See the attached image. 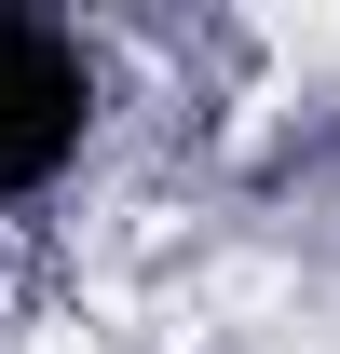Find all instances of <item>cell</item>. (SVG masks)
Returning a JSON list of instances; mask_svg holds the SVG:
<instances>
[{
  "label": "cell",
  "mask_w": 340,
  "mask_h": 354,
  "mask_svg": "<svg viewBox=\"0 0 340 354\" xmlns=\"http://www.w3.org/2000/svg\"><path fill=\"white\" fill-rule=\"evenodd\" d=\"M82 109H95L82 55L55 41V28H14V14H0V205L41 191V177L82 150Z\"/></svg>",
  "instance_id": "cell-1"
}]
</instances>
